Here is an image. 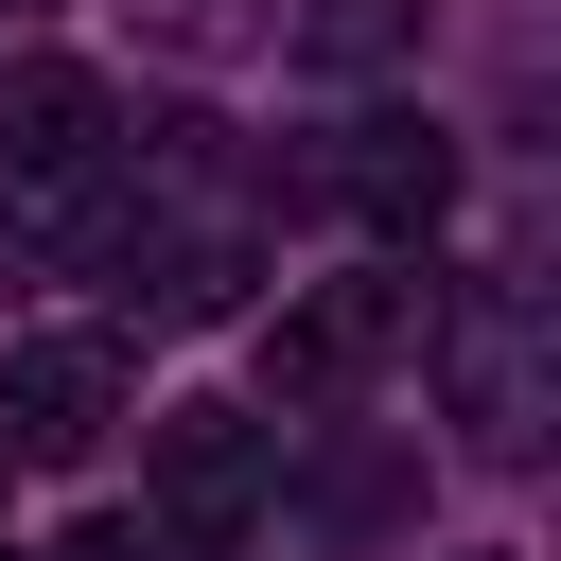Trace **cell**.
Masks as SVG:
<instances>
[{"instance_id":"obj_1","label":"cell","mask_w":561,"mask_h":561,"mask_svg":"<svg viewBox=\"0 0 561 561\" xmlns=\"http://www.w3.org/2000/svg\"><path fill=\"white\" fill-rule=\"evenodd\" d=\"M123 403H140V368H123L105 333H35V351L0 368V456H18V473H70V456L123 438Z\"/></svg>"},{"instance_id":"obj_2","label":"cell","mask_w":561,"mask_h":561,"mask_svg":"<svg viewBox=\"0 0 561 561\" xmlns=\"http://www.w3.org/2000/svg\"><path fill=\"white\" fill-rule=\"evenodd\" d=\"M105 158H123V105H105V70H70V53H18V70H0V175H18L35 210H70V193H105Z\"/></svg>"},{"instance_id":"obj_3","label":"cell","mask_w":561,"mask_h":561,"mask_svg":"<svg viewBox=\"0 0 561 561\" xmlns=\"http://www.w3.org/2000/svg\"><path fill=\"white\" fill-rule=\"evenodd\" d=\"M421 316H438V298H421L403 263H368V280H316V298L263 333V368H280V403H333V386H368V368H386Z\"/></svg>"},{"instance_id":"obj_4","label":"cell","mask_w":561,"mask_h":561,"mask_svg":"<svg viewBox=\"0 0 561 561\" xmlns=\"http://www.w3.org/2000/svg\"><path fill=\"white\" fill-rule=\"evenodd\" d=\"M333 193H351L386 245H438V210H456V140H438L421 105H368V123H351V158H333Z\"/></svg>"},{"instance_id":"obj_5","label":"cell","mask_w":561,"mask_h":561,"mask_svg":"<svg viewBox=\"0 0 561 561\" xmlns=\"http://www.w3.org/2000/svg\"><path fill=\"white\" fill-rule=\"evenodd\" d=\"M438 351H456V438H473V456H526V438H543V386H526V298H456V316H438Z\"/></svg>"},{"instance_id":"obj_6","label":"cell","mask_w":561,"mask_h":561,"mask_svg":"<svg viewBox=\"0 0 561 561\" xmlns=\"http://www.w3.org/2000/svg\"><path fill=\"white\" fill-rule=\"evenodd\" d=\"M158 508L175 526H245L263 508V421L245 403H158Z\"/></svg>"},{"instance_id":"obj_7","label":"cell","mask_w":561,"mask_h":561,"mask_svg":"<svg viewBox=\"0 0 561 561\" xmlns=\"http://www.w3.org/2000/svg\"><path fill=\"white\" fill-rule=\"evenodd\" d=\"M403 35H421V0H316V18H298V53H316V70H386Z\"/></svg>"},{"instance_id":"obj_8","label":"cell","mask_w":561,"mask_h":561,"mask_svg":"<svg viewBox=\"0 0 561 561\" xmlns=\"http://www.w3.org/2000/svg\"><path fill=\"white\" fill-rule=\"evenodd\" d=\"M0 491H18V456H0Z\"/></svg>"}]
</instances>
